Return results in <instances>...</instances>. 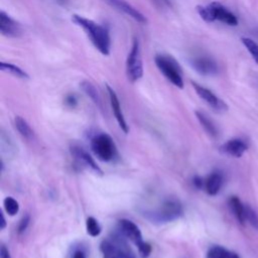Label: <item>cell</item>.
Returning a JSON list of instances; mask_svg holds the SVG:
<instances>
[{
  "label": "cell",
  "mask_w": 258,
  "mask_h": 258,
  "mask_svg": "<svg viewBox=\"0 0 258 258\" xmlns=\"http://www.w3.org/2000/svg\"><path fill=\"white\" fill-rule=\"evenodd\" d=\"M72 21L85 31L93 45L101 54L105 56L110 54L111 38L106 26L78 14L72 15Z\"/></svg>",
  "instance_id": "1"
},
{
  "label": "cell",
  "mask_w": 258,
  "mask_h": 258,
  "mask_svg": "<svg viewBox=\"0 0 258 258\" xmlns=\"http://www.w3.org/2000/svg\"><path fill=\"white\" fill-rule=\"evenodd\" d=\"M197 12L201 18L208 23H212L216 20L230 26H237L239 23L236 15L219 2H211L208 5H198Z\"/></svg>",
  "instance_id": "2"
},
{
  "label": "cell",
  "mask_w": 258,
  "mask_h": 258,
  "mask_svg": "<svg viewBox=\"0 0 258 258\" xmlns=\"http://www.w3.org/2000/svg\"><path fill=\"white\" fill-rule=\"evenodd\" d=\"M154 62L159 72L167 79V81L178 89L183 88L181 69L178 62L171 55L163 53L156 54L154 57Z\"/></svg>",
  "instance_id": "3"
},
{
  "label": "cell",
  "mask_w": 258,
  "mask_h": 258,
  "mask_svg": "<svg viewBox=\"0 0 258 258\" xmlns=\"http://www.w3.org/2000/svg\"><path fill=\"white\" fill-rule=\"evenodd\" d=\"M182 215L181 204L174 199H167L161 205L146 216L152 223H168L178 219Z\"/></svg>",
  "instance_id": "4"
},
{
  "label": "cell",
  "mask_w": 258,
  "mask_h": 258,
  "mask_svg": "<svg viewBox=\"0 0 258 258\" xmlns=\"http://www.w3.org/2000/svg\"><path fill=\"white\" fill-rule=\"evenodd\" d=\"M143 72L140 43L137 38H134L126 58V76L128 81L131 83L139 81L143 77Z\"/></svg>",
  "instance_id": "5"
},
{
  "label": "cell",
  "mask_w": 258,
  "mask_h": 258,
  "mask_svg": "<svg viewBox=\"0 0 258 258\" xmlns=\"http://www.w3.org/2000/svg\"><path fill=\"white\" fill-rule=\"evenodd\" d=\"M94 154L102 161L112 160L117 153V148L112 137L106 133L96 135L91 142Z\"/></svg>",
  "instance_id": "6"
},
{
  "label": "cell",
  "mask_w": 258,
  "mask_h": 258,
  "mask_svg": "<svg viewBox=\"0 0 258 258\" xmlns=\"http://www.w3.org/2000/svg\"><path fill=\"white\" fill-rule=\"evenodd\" d=\"M121 236L114 235L111 239L104 240L101 243L100 249L103 255H109L116 258H135L132 250Z\"/></svg>",
  "instance_id": "7"
},
{
  "label": "cell",
  "mask_w": 258,
  "mask_h": 258,
  "mask_svg": "<svg viewBox=\"0 0 258 258\" xmlns=\"http://www.w3.org/2000/svg\"><path fill=\"white\" fill-rule=\"evenodd\" d=\"M189 64L198 74L202 76L212 77L219 73L218 62L210 55L199 54L191 56L189 59Z\"/></svg>",
  "instance_id": "8"
},
{
  "label": "cell",
  "mask_w": 258,
  "mask_h": 258,
  "mask_svg": "<svg viewBox=\"0 0 258 258\" xmlns=\"http://www.w3.org/2000/svg\"><path fill=\"white\" fill-rule=\"evenodd\" d=\"M191 85L197 95L202 100H204L213 110L217 112H225L228 110V105L222 99H220L217 95H215L211 90H209L208 88L196 82H191Z\"/></svg>",
  "instance_id": "9"
},
{
  "label": "cell",
  "mask_w": 258,
  "mask_h": 258,
  "mask_svg": "<svg viewBox=\"0 0 258 258\" xmlns=\"http://www.w3.org/2000/svg\"><path fill=\"white\" fill-rule=\"evenodd\" d=\"M104 1L114 9L126 14L136 22L141 24L147 23L146 16L142 12H140L136 7L130 4L128 1L126 0H104Z\"/></svg>",
  "instance_id": "10"
},
{
  "label": "cell",
  "mask_w": 258,
  "mask_h": 258,
  "mask_svg": "<svg viewBox=\"0 0 258 258\" xmlns=\"http://www.w3.org/2000/svg\"><path fill=\"white\" fill-rule=\"evenodd\" d=\"M118 230L123 237H126L127 239H129L136 246H139L143 242L142 234L138 226L130 220H127V219L119 220Z\"/></svg>",
  "instance_id": "11"
},
{
  "label": "cell",
  "mask_w": 258,
  "mask_h": 258,
  "mask_svg": "<svg viewBox=\"0 0 258 258\" xmlns=\"http://www.w3.org/2000/svg\"><path fill=\"white\" fill-rule=\"evenodd\" d=\"M0 32L6 37H17L21 33V25L8 13L0 12Z\"/></svg>",
  "instance_id": "12"
},
{
  "label": "cell",
  "mask_w": 258,
  "mask_h": 258,
  "mask_svg": "<svg viewBox=\"0 0 258 258\" xmlns=\"http://www.w3.org/2000/svg\"><path fill=\"white\" fill-rule=\"evenodd\" d=\"M71 153L75 157V159L80 164H82L83 166L88 167L89 169L96 172L97 174H102L103 173L102 169L97 165V163L95 162L93 157L82 146L77 145V144H73L71 146Z\"/></svg>",
  "instance_id": "13"
},
{
  "label": "cell",
  "mask_w": 258,
  "mask_h": 258,
  "mask_svg": "<svg viewBox=\"0 0 258 258\" xmlns=\"http://www.w3.org/2000/svg\"><path fill=\"white\" fill-rule=\"evenodd\" d=\"M106 88H107V91H108V94H109V99H110V104H111V108H112V111H113V114L120 126V128L125 132V133H128L129 131V128H128V125L126 123V120L124 118V115H123V112H122V109H121V105H120V101L118 99V96L116 94V92L113 90V88H111L109 85H106Z\"/></svg>",
  "instance_id": "14"
},
{
  "label": "cell",
  "mask_w": 258,
  "mask_h": 258,
  "mask_svg": "<svg viewBox=\"0 0 258 258\" xmlns=\"http://www.w3.org/2000/svg\"><path fill=\"white\" fill-rule=\"evenodd\" d=\"M247 148H248L247 144L242 139L234 138L225 142L220 149L223 153L227 155H230L233 157H241L245 153Z\"/></svg>",
  "instance_id": "15"
},
{
  "label": "cell",
  "mask_w": 258,
  "mask_h": 258,
  "mask_svg": "<svg viewBox=\"0 0 258 258\" xmlns=\"http://www.w3.org/2000/svg\"><path fill=\"white\" fill-rule=\"evenodd\" d=\"M223 175L219 171L212 172L205 180V189L210 196H216L223 185Z\"/></svg>",
  "instance_id": "16"
},
{
  "label": "cell",
  "mask_w": 258,
  "mask_h": 258,
  "mask_svg": "<svg viewBox=\"0 0 258 258\" xmlns=\"http://www.w3.org/2000/svg\"><path fill=\"white\" fill-rule=\"evenodd\" d=\"M229 207H230L233 215L237 219V221L240 224H244L246 222V218H245L246 205L242 204V202L239 200L238 197L233 196L229 199Z\"/></svg>",
  "instance_id": "17"
},
{
  "label": "cell",
  "mask_w": 258,
  "mask_h": 258,
  "mask_svg": "<svg viewBox=\"0 0 258 258\" xmlns=\"http://www.w3.org/2000/svg\"><path fill=\"white\" fill-rule=\"evenodd\" d=\"M0 69L2 72H5L7 74H10L18 79L21 80H28L29 79V75L22 70L20 67L11 63V62H5V61H1L0 62Z\"/></svg>",
  "instance_id": "18"
},
{
  "label": "cell",
  "mask_w": 258,
  "mask_h": 258,
  "mask_svg": "<svg viewBox=\"0 0 258 258\" xmlns=\"http://www.w3.org/2000/svg\"><path fill=\"white\" fill-rule=\"evenodd\" d=\"M196 116L209 135H211L212 137H216L218 135V130L215 123L209 118L207 114H205L202 111H196Z\"/></svg>",
  "instance_id": "19"
},
{
  "label": "cell",
  "mask_w": 258,
  "mask_h": 258,
  "mask_svg": "<svg viewBox=\"0 0 258 258\" xmlns=\"http://www.w3.org/2000/svg\"><path fill=\"white\" fill-rule=\"evenodd\" d=\"M207 258H239V256L222 246H214L208 251Z\"/></svg>",
  "instance_id": "20"
},
{
  "label": "cell",
  "mask_w": 258,
  "mask_h": 258,
  "mask_svg": "<svg viewBox=\"0 0 258 258\" xmlns=\"http://www.w3.org/2000/svg\"><path fill=\"white\" fill-rule=\"evenodd\" d=\"M80 87H81V89L84 91V93H85L88 97H90L91 100H92L95 104H97V105L100 104V97H99L98 91H97L96 87H95L91 82H89V81H87V80H84V81H82V82L80 83Z\"/></svg>",
  "instance_id": "21"
},
{
  "label": "cell",
  "mask_w": 258,
  "mask_h": 258,
  "mask_svg": "<svg viewBox=\"0 0 258 258\" xmlns=\"http://www.w3.org/2000/svg\"><path fill=\"white\" fill-rule=\"evenodd\" d=\"M15 122V127L18 130V132L27 139L32 138L33 136V131L31 130L30 126L28 125V123L26 122L25 119H23L21 116H16L14 119Z\"/></svg>",
  "instance_id": "22"
},
{
  "label": "cell",
  "mask_w": 258,
  "mask_h": 258,
  "mask_svg": "<svg viewBox=\"0 0 258 258\" xmlns=\"http://www.w3.org/2000/svg\"><path fill=\"white\" fill-rule=\"evenodd\" d=\"M241 41L249 51L255 62L258 64V43L250 37H241Z\"/></svg>",
  "instance_id": "23"
},
{
  "label": "cell",
  "mask_w": 258,
  "mask_h": 258,
  "mask_svg": "<svg viewBox=\"0 0 258 258\" xmlns=\"http://www.w3.org/2000/svg\"><path fill=\"white\" fill-rule=\"evenodd\" d=\"M3 205H4V209H5L6 213L9 216H15L19 211V204L12 197L5 198L3 201Z\"/></svg>",
  "instance_id": "24"
},
{
  "label": "cell",
  "mask_w": 258,
  "mask_h": 258,
  "mask_svg": "<svg viewBox=\"0 0 258 258\" xmlns=\"http://www.w3.org/2000/svg\"><path fill=\"white\" fill-rule=\"evenodd\" d=\"M86 229L87 233L92 237H97L101 233V227L98 221L94 217H89L86 221Z\"/></svg>",
  "instance_id": "25"
},
{
  "label": "cell",
  "mask_w": 258,
  "mask_h": 258,
  "mask_svg": "<svg viewBox=\"0 0 258 258\" xmlns=\"http://www.w3.org/2000/svg\"><path fill=\"white\" fill-rule=\"evenodd\" d=\"M245 218L246 221L256 230H258V215L257 213L248 205L245 207Z\"/></svg>",
  "instance_id": "26"
},
{
  "label": "cell",
  "mask_w": 258,
  "mask_h": 258,
  "mask_svg": "<svg viewBox=\"0 0 258 258\" xmlns=\"http://www.w3.org/2000/svg\"><path fill=\"white\" fill-rule=\"evenodd\" d=\"M137 248H138V252L142 258H147L151 253V246L144 241L139 246H137Z\"/></svg>",
  "instance_id": "27"
},
{
  "label": "cell",
  "mask_w": 258,
  "mask_h": 258,
  "mask_svg": "<svg viewBox=\"0 0 258 258\" xmlns=\"http://www.w3.org/2000/svg\"><path fill=\"white\" fill-rule=\"evenodd\" d=\"M29 221H30V217H29V215L24 216V217L20 220L19 225H18V230H17L19 234L23 233V232L27 229V227H28V225H29Z\"/></svg>",
  "instance_id": "28"
},
{
  "label": "cell",
  "mask_w": 258,
  "mask_h": 258,
  "mask_svg": "<svg viewBox=\"0 0 258 258\" xmlns=\"http://www.w3.org/2000/svg\"><path fill=\"white\" fill-rule=\"evenodd\" d=\"M77 103H78V100H77L76 96H74V95H69V96H67V98H66V104H67L68 106H70V107H75V106L77 105Z\"/></svg>",
  "instance_id": "29"
},
{
  "label": "cell",
  "mask_w": 258,
  "mask_h": 258,
  "mask_svg": "<svg viewBox=\"0 0 258 258\" xmlns=\"http://www.w3.org/2000/svg\"><path fill=\"white\" fill-rule=\"evenodd\" d=\"M0 258H11L8 249L4 245H2L0 249Z\"/></svg>",
  "instance_id": "30"
},
{
  "label": "cell",
  "mask_w": 258,
  "mask_h": 258,
  "mask_svg": "<svg viewBox=\"0 0 258 258\" xmlns=\"http://www.w3.org/2000/svg\"><path fill=\"white\" fill-rule=\"evenodd\" d=\"M159 6L161 7H171V3L170 0H154Z\"/></svg>",
  "instance_id": "31"
},
{
  "label": "cell",
  "mask_w": 258,
  "mask_h": 258,
  "mask_svg": "<svg viewBox=\"0 0 258 258\" xmlns=\"http://www.w3.org/2000/svg\"><path fill=\"white\" fill-rule=\"evenodd\" d=\"M194 183H195L196 186L199 187V188L205 186V181H204L201 177H199V176H196V177L194 178Z\"/></svg>",
  "instance_id": "32"
},
{
  "label": "cell",
  "mask_w": 258,
  "mask_h": 258,
  "mask_svg": "<svg viewBox=\"0 0 258 258\" xmlns=\"http://www.w3.org/2000/svg\"><path fill=\"white\" fill-rule=\"evenodd\" d=\"M74 258H86V257H85V254L82 251H77L74 254Z\"/></svg>",
  "instance_id": "33"
},
{
  "label": "cell",
  "mask_w": 258,
  "mask_h": 258,
  "mask_svg": "<svg viewBox=\"0 0 258 258\" xmlns=\"http://www.w3.org/2000/svg\"><path fill=\"white\" fill-rule=\"evenodd\" d=\"M5 227H6V222H5L4 216H3V215H1V229L3 230Z\"/></svg>",
  "instance_id": "34"
},
{
  "label": "cell",
  "mask_w": 258,
  "mask_h": 258,
  "mask_svg": "<svg viewBox=\"0 0 258 258\" xmlns=\"http://www.w3.org/2000/svg\"><path fill=\"white\" fill-rule=\"evenodd\" d=\"M103 258H116V257H113V256H109V255H104Z\"/></svg>",
  "instance_id": "35"
},
{
  "label": "cell",
  "mask_w": 258,
  "mask_h": 258,
  "mask_svg": "<svg viewBox=\"0 0 258 258\" xmlns=\"http://www.w3.org/2000/svg\"><path fill=\"white\" fill-rule=\"evenodd\" d=\"M58 1H63V0H58Z\"/></svg>",
  "instance_id": "36"
},
{
  "label": "cell",
  "mask_w": 258,
  "mask_h": 258,
  "mask_svg": "<svg viewBox=\"0 0 258 258\" xmlns=\"http://www.w3.org/2000/svg\"><path fill=\"white\" fill-rule=\"evenodd\" d=\"M257 35H258V32H257Z\"/></svg>",
  "instance_id": "37"
}]
</instances>
